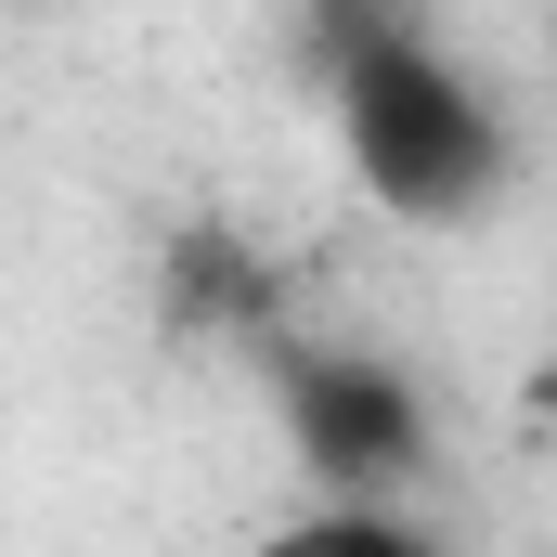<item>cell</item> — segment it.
<instances>
[{"instance_id":"obj_1","label":"cell","mask_w":557,"mask_h":557,"mask_svg":"<svg viewBox=\"0 0 557 557\" xmlns=\"http://www.w3.org/2000/svg\"><path fill=\"white\" fill-rule=\"evenodd\" d=\"M311 26H324V91H337L350 182L416 234L480 221L506 195V117L467 91V65L403 0H311Z\"/></svg>"},{"instance_id":"obj_2","label":"cell","mask_w":557,"mask_h":557,"mask_svg":"<svg viewBox=\"0 0 557 557\" xmlns=\"http://www.w3.org/2000/svg\"><path fill=\"white\" fill-rule=\"evenodd\" d=\"M273 363V403H285V441L324 493L350 506H403V480L428 467V403L403 363L376 350H260Z\"/></svg>"},{"instance_id":"obj_3","label":"cell","mask_w":557,"mask_h":557,"mask_svg":"<svg viewBox=\"0 0 557 557\" xmlns=\"http://www.w3.org/2000/svg\"><path fill=\"white\" fill-rule=\"evenodd\" d=\"M156 298H169V337H208V350H273V260H260L247 234H169Z\"/></svg>"},{"instance_id":"obj_4","label":"cell","mask_w":557,"mask_h":557,"mask_svg":"<svg viewBox=\"0 0 557 557\" xmlns=\"http://www.w3.org/2000/svg\"><path fill=\"white\" fill-rule=\"evenodd\" d=\"M247 557H454V545L428 532L416 506H350V493H324L311 519H285V532H260Z\"/></svg>"},{"instance_id":"obj_5","label":"cell","mask_w":557,"mask_h":557,"mask_svg":"<svg viewBox=\"0 0 557 557\" xmlns=\"http://www.w3.org/2000/svg\"><path fill=\"white\" fill-rule=\"evenodd\" d=\"M519 416H532V428H557V350L532 363V376H519Z\"/></svg>"}]
</instances>
